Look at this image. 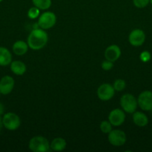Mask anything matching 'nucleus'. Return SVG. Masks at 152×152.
<instances>
[{
	"label": "nucleus",
	"instance_id": "obj_1",
	"mask_svg": "<svg viewBox=\"0 0 152 152\" xmlns=\"http://www.w3.org/2000/svg\"><path fill=\"white\" fill-rule=\"evenodd\" d=\"M48 39H49V37L44 29L36 28L33 30L28 35L27 43L30 48L37 50L43 48L46 45Z\"/></svg>",
	"mask_w": 152,
	"mask_h": 152
},
{
	"label": "nucleus",
	"instance_id": "obj_2",
	"mask_svg": "<svg viewBox=\"0 0 152 152\" xmlns=\"http://www.w3.org/2000/svg\"><path fill=\"white\" fill-rule=\"evenodd\" d=\"M28 148L33 152H46L51 149L49 140L42 136H35L31 138L28 142Z\"/></svg>",
	"mask_w": 152,
	"mask_h": 152
},
{
	"label": "nucleus",
	"instance_id": "obj_3",
	"mask_svg": "<svg viewBox=\"0 0 152 152\" xmlns=\"http://www.w3.org/2000/svg\"><path fill=\"white\" fill-rule=\"evenodd\" d=\"M3 127L8 131H16L21 125V120L19 116L13 112H7L1 117Z\"/></svg>",
	"mask_w": 152,
	"mask_h": 152
},
{
	"label": "nucleus",
	"instance_id": "obj_4",
	"mask_svg": "<svg viewBox=\"0 0 152 152\" xmlns=\"http://www.w3.org/2000/svg\"><path fill=\"white\" fill-rule=\"evenodd\" d=\"M120 105L125 112L133 114L137 110L138 102H137V99L134 95L131 94H125L121 97Z\"/></svg>",
	"mask_w": 152,
	"mask_h": 152
},
{
	"label": "nucleus",
	"instance_id": "obj_5",
	"mask_svg": "<svg viewBox=\"0 0 152 152\" xmlns=\"http://www.w3.org/2000/svg\"><path fill=\"white\" fill-rule=\"evenodd\" d=\"M57 21L56 15L51 11H46L39 16L38 25L40 28L48 30L55 25Z\"/></svg>",
	"mask_w": 152,
	"mask_h": 152
},
{
	"label": "nucleus",
	"instance_id": "obj_6",
	"mask_svg": "<svg viewBox=\"0 0 152 152\" xmlns=\"http://www.w3.org/2000/svg\"><path fill=\"white\" fill-rule=\"evenodd\" d=\"M137 102L142 111H152V91H144L141 92L137 98Z\"/></svg>",
	"mask_w": 152,
	"mask_h": 152
},
{
	"label": "nucleus",
	"instance_id": "obj_7",
	"mask_svg": "<svg viewBox=\"0 0 152 152\" xmlns=\"http://www.w3.org/2000/svg\"><path fill=\"white\" fill-rule=\"evenodd\" d=\"M126 134L122 130L114 129L108 134V141L113 146H122L126 142Z\"/></svg>",
	"mask_w": 152,
	"mask_h": 152
},
{
	"label": "nucleus",
	"instance_id": "obj_8",
	"mask_svg": "<svg viewBox=\"0 0 152 152\" xmlns=\"http://www.w3.org/2000/svg\"><path fill=\"white\" fill-rule=\"evenodd\" d=\"M115 89L112 85L109 83H104L98 88L97 96L98 99L102 101L110 100L115 94Z\"/></svg>",
	"mask_w": 152,
	"mask_h": 152
},
{
	"label": "nucleus",
	"instance_id": "obj_9",
	"mask_svg": "<svg viewBox=\"0 0 152 152\" xmlns=\"http://www.w3.org/2000/svg\"><path fill=\"white\" fill-rule=\"evenodd\" d=\"M145 34L141 29L133 30L129 34L128 41L131 45L134 47H139L145 41Z\"/></svg>",
	"mask_w": 152,
	"mask_h": 152
},
{
	"label": "nucleus",
	"instance_id": "obj_10",
	"mask_svg": "<svg viewBox=\"0 0 152 152\" xmlns=\"http://www.w3.org/2000/svg\"><path fill=\"white\" fill-rule=\"evenodd\" d=\"M125 111L122 109L115 108L112 110L108 116V120L113 126H120L125 123Z\"/></svg>",
	"mask_w": 152,
	"mask_h": 152
},
{
	"label": "nucleus",
	"instance_id": "obj_11",
	"mask_svg": "<svg viewBox=\"0 0 152 152\" xmlns=\"http://www.w3.org/2000/svg\"><path fill=\"white\" fill-rule=\"evenodd\" d=\"M15 82L12 77L5 75L0 80V93L2 95H7L11 93L14 88Z\"/></svg>",
	"mask_w": 152,
	"mask_h": 152
},
{
	"label": "nucleus",
	"instance_id": "obj_12",
	"mask_svg": "<svg viewBox=\"0 0 152 152\" xmlns=\"http://www.w3.org/2000/svg\"><path fill=\"white\" fill-rule=\"evenodd\" d=\"M121 49L116 45H111L106 48L104 51V57L106 59L114 62L119 59L121 56Z\"/></svg>",
	"mask_w": 152,
	"mask_h": 152
},
{
	"label": "nucleus",
	"instance_id": "obj_13",
	"mask_svg": "<svg viewBox=\"0 0 152 152\" xmlns=\"http://www.w3.org/2000/svg\"><path fill=\"white\" fill-rule=\"evenodd\" d=\"M10 71L13 74L17 76H22L26 72V65L23 62L19 60L12 61L10 64Z\"/></svg>",
	"mask_w": 152,
	"mask_h": 152
},
{
	"label": "nucleus",
	"instance_id": "obj_14",
	"mask_svg": "<svg viewBox=\"0 0 152 152\" xmlns=\"http://www.w3.org/2000/svg\"><path fill=\"white\" fill-rule=\"evenodd\" d=\"M133 122L139 127H145L148 124V118L144 113L141 111H135L133 113Z\"/></svg>",
	"mask_w": 152,
	"mask_h": 152
},
{
	"label": "nucleus",
	"instance_id": "obj_15",
	"mask_svg": "<svg viewBox=\"0 0 152 152\" xmlns=\"http://www.w3.org/2000/svg\"><path fill=\"white\" fill-rule=\"evenodd\" d=\"M28 48L29 47H28V43L22 40H18L13 43L12 50L13 53L17 56H22L27 53Z\"/></svg>",
	"mask_w": 152,
	"mask_h": 152
},
{
	"label": "nucleus",
	"instance_id": "obj_16",
	"mask_svg": "<svg viewBox=\"0 0 152 152\" xmlns=\"http://www.w3.org/2000/svg\"><path fill=\"white\" fill-rule=\"evenodd\" d=\"M12 62V54L4 47H0V66H7Z\"/></svg>",
	"mask_w": 152,
	"mask_h": 152
},
{
	"label": "nucleus",
	"instance_id": "obj_17",
	"mask_svg": "<svg viewBox=\"0 0 152 152\" xmlns=\"http://www.w3.org/2000/svg\"><path fill=\"white\" fill-rule=\"evenodd\" d=\"M66 147V142L62 137H56L51 142L50 148L55 151H62Z\"/></svg>",
	"mask_w": 152,
	"mask_h": 152
},
{
	"label": "nucleus",
	"instance_id": "obj_18",
	"mask_svg": "<svg viewBox=\"0 0 152 152\" xmlns=\"http://www.w3.org/2000/svg\"><path fill=\"white\" fill-rule=\"evenodd\" d=\"M32 2L40 10H47L52 5V0H32Z\"/></svg>",
	"mask_w": 152,
	"mask_h": 152
},
{
	"label": "nucleus",
	"instance_id": "obj_19",
	"mask_svg": "<svg viewBox=\"0 0 152 152\" xmlns=\"http://www.w3.org/2000/svg\"><path fill=\"white\" fill-rule=\"evenodd\" d=\"M112 124L110 123L109 120H103L100 124V130L104 134H109L111 132L112 129Z\"/></svg>",
	"mask_w": 152,
	"mask_h": 152
},
{
	"label": "nucleus",
	"instance_id": "obj_20",
	"mask_svg": "<svg viewBox=\"0 0 152 152\" xmlns=\"http://www.w3.org/2000/svg\"><path fill=\"white\" fill-rule=\"evenodd\" d=\"M113 86L114 88L115 91H122L126 87V83L122 79H118V80H115Z\"/></svg>",
	"mask_w": 152,
	"mask_h": 152
},
{
	"label": "nucleus",
	"instance_id": "obj_21",
	"mask_svg": "<svg viewBox=\"0 0 152 152\" xmlns=\"http://www.w3.org/2000/svg\"><path fill=\"white\" fill-rule=\"evenodd\" d=\"M40 10L39 8H37V7L34 6V7H31V8L28 10V18H30L31 19H34L36 18H37L38 16H40Z\"/></svg>",
	"mask_w": 152,
	"mask_h": 152
},
{
	"label": "nucleus",
	"instance_id": "obj_22",
	"mask_svg": "<svg viewBox=\"0 0 152 152\" xmlns=\"http://www.w3.org/2000/svg\"><path fill=\"white\" fill-rule=\"evenodd\" d=\"M133 3L138 8H144L150 3V0H133Z\"/></svg>",
	"mask_w": 152,
	"mask_h": 152
},
{
	"label": "nucleus",
	"instance_id": "obj_23",
	"mask_svg": "<svg viewBox=\"0 0 152 152\" xmlns=\"http://www.w3.org/2000/svg\"><path fill=\"white\" fill-rule=\"evenodd\" d=\"M151 55L150 52H148V50H144L139 55L140 60L143 62H149L151 60Z\"/></svg>",
	"mask_w": 152,
	"mask_h": 152
},
{
	"label": "nucleus",
	"instance_id": "obj_24",
	"mask_svg": "<svg viewBox=\"0 0 152 152\" xmlns=\"http://www.w3.org/2000/svg\"><path fill=\"white\" fill-rule=\"evenodd\" d=\"M113 62L111 61H109L107 59L103 61L102 63H101V68L104 71H110L113 68Z\"/></svg>",
	"mask_w": 152,
	"mask_h": 152
},
{
	"label": "nucleus",
	"instance_id": "obj_25",
	"mask_svg": "<svg viewBox=\"0 0 152 152\" xmlns=\"http://www.w3.org/2000/svg\"><path fill=\"white\" fill-rule=\"evenodd\" d=\"M4 114V106L1 102H0V117Z\"/></svg>",
	"mask_w": 152,
	"mask_h": 152
},
{
	"label": "nucleus",
	"instance_id": "obj_26",
	"mask_svg": "<svg viewBox=\"0 0 152 152\" xmlns=\"http://www.w3.org/2000/svg\"><path fill=\"white\" fill-rule=\"evenodd\" d=\"M3 128V123H2V120H1V117H0V133H1V130H2Z\"/></svg>",
	"mask_w": 152,
	"mask_h": 152
},
{
	"label": "nucleus",
	"instance_id": "obj_27",
	"mask_svg": "<svg viewBox=\"0 0 152 152\" xmlns=\"http://www.w3.org/2000/svg\"><path fill=\"white\" fill-rule=\"evenodd\" d=\"M150 2H151V4H152V0H150Z\"/></svg>",
	"mask_w": 152,
	"mask_h": 152
},
{
	"label": "nucleus",
	"instance_id": "obj_28",
	"mask_svg": "<svg viewBox=\"0 0 152 152\" xmlns=\"http://www.w3.org/2000/svg\"><path fill=\"white\" fill-rule=\"evenodd\" d=\"M2 1H3V0H0V3H1Z\"/></svg>",
	"mask_w": 152,
	"mask_h": 152
},
{
	"label": "nucleus",
	"instance_id": "obj_29",
	"mask_svg": "<svg viewBox=\"0 0 152 152\" xmlns=\"http://www.w3.org/2000/svg\"><path fill=\"white\" fill-rule=\"evenodd\" d=\"M0 96H1V93H0Z\"/></svg>",
	"mask_w": 152,
	"mask_h": 152
}]
</instances>
